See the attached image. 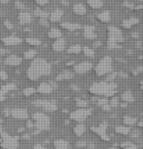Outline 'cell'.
Masks as SVG:
<instances>
[{
  "label": "cell",
  "mask_w": 143,
  "mask_h": 149,
  "mask_svg": "<svg viewBox=\"0 0 143 149\" xmlns=\"http://www.w3.org/2000/svg\"><path fill=\"white\" fill-rule=\"evenodd\" d=\"M51 73V65L43 58H35L31 63L26 74L31 81H37L40 77L48 76Z\"/></svg>",
  "instance_id": "cell-1"
},
{
  "label": "cell",
  "mask_w": 143,
  "mask_h": 149,
  "mask_svg": "<svg viewBox=\"0 0 143 149\" xmlns=\"http://www.w3.org/2000/svg\"><path fill=\"white\" fill-rule=\"evenodd\" d=\"M89 93L95 95V96H104L105 98L114 96L117 92V84L114 82L108 81H98L92 84L89 86Z\"/></svg>",
  "instance_id": "cell-2"
},
{
  "label": "cell",
  "mask_w": 143,
  "mask_h": 149,
  "mask_svg": "<svg viewBox=\"0 0 143 149\" xmlns=\"http://www.w3.org/2000/svg\"><path fill=\"white\" fill-rule=\"evenodd\" d=\"M124 41V36L121 31L117 26L108 28L107 47L109 49H115L120 47V44Z\"/></svg>",
  "instance_id": "cell-3"
},
{
  "label": "cell",
  "mask_w": 143,
  "mask_h": 149,
  "mask_svg": "<svg viewBox=\"0 0 143 149\" xmlns=\"http://www.w3.org/2000/svg\"><path fill=\"white\" fill-rule=\"evenodd\" d=\"M95 74L98 77H104L113 72V60L110 56L103 57L95 66Z\"/></svg>",
  "instance_id": "cell-4"
},
{
  "label": "cell",
  "mask_w": 143,
  "mask_h": 149,
  "mask_svg": "<svg viewBox=\"0 0 143 149\" xmlns=\"http://www.w3.org/2000/svg\"><path fill=\"white\" fill-rule=\"evenodd\" d=\"M33 121L34 127L37 130H47L50 129V119L43 113H34L33 115Z\"/></svg>",
  "instance_id": "cell-5"
},
{
  "label": "cell",
  "mask_w": 143,
  "mask_h": 149,
  "mask_svg": "<svg viewBox=\"0 0 143 149\" xmlns=\"http://www.w3.org/2000/svg\"><path fill=\"white\" fill-rule=\"evenodd\" d=\"M92 113V109L90 108H78L73 111L70 114V118L72 121H75L76 123L81 124L88 118Z\"/></svg>",
  "instance_id": "cell-6"
},
{
  "label": "cell",
  "mask_w": 143,
  "mask_h": 149,
  "mask_svg": "<svg viewBox=\"0 0 143 149\" xmlns=\"http://www.w3.org/2000/svg\"><path fill=\"white\" fill-rule=\"evenodd\" d=\"M19 137L18 136H11L6 132L1 134V147L3 149H16L19 146Z\"/></svg>",
  "instance_id": "cell-7"
},
{
  "label": "cell",
  "mask_w": 143,
  "mask_h": 149,
  "mask_svg": "<svg viewBox=\"0 0 143 149\" xmlns=\"http://www.w3.org/2000/svg\"><path fill=\"white\" fill-rule=\"evenodd\" d=\"M33 106L35 107H39V108H43V110L45 112H49V113H52V112H55L57 110V105L55 102L50 100H45V99H37L34 100L33 102Z\"/></svg>",
  "instance_id": "cell-8"
},
{
  "label": "cell",
  "mask_w": 143,
  "mask_h": 149,
  "mask_svg": "<svg viewBox=\"0 0 143 149\" xmlns=\"http://www.w3.org/2000/svg\"><path fill=\"white\" fill-rule=\"evenodd\" d=\"M92 67H93L92 63H90L89 61H83V62L78 63L76 65L74 66V73L78 74H86L89 71H91Z\"/></svg>",
  "instance_id": "cell-9"
},
{
  "label": "cell",
  "mask_w": 143,
  "mask_h": 149,
  "mask_svg": "<svg viewBox=\"0 0 143 149\" xmlns=\"http://www.w3.org/2000/svg\"><path fill=\"white\" fill-rule=\"evenodd\" d=\"M106 127H106V124H101L100 126H98V127H91V130L94 132V134L99 135L100 138H101L102 140L108 141L110 138L107 136V134H106Z\"/></svg>",
  "instance_id": "cell-10"
},
{
  "label": "cell",
  "mask_w": 143,
  "mask_h": 149,
  "mask_svg": "<svg viewBox=\"0 0 143 149\" xmlns=\"http://www.w3.org/2000/svg\"><path fill=\"white\" fill-rule=\"evenodd\" d=\"M11 116L17 120H26L28 118V113L24 108H15L11 110Z\"/></svg>",
  "instance_id": "cell-11"
},
{
  "label": "cell",
  "mask_w": 143,
  "mask_h": 149,
  "mask_svg": "<svg viewBox=\"0 0 143 149\" xmlns=\"http://www.w3.org/2000/svg\"><path fill=\"white\" fill-rule=\"evenodd\" d=\"M23 62V59L17 55H9L4 59V64L8 66H19Z\"/></svg>",
  "instance_id": "cell-12"
},
{
  "label": "cell",
  "mask_w": 143,
  "mask_h": 149,
  "mask_svg": "<svg viewBox=\"0 0 143 149\" xmlns=\"http://www.w3.org/2000/svg\"><path fill=\"white\" fill-rule=\"evenodd\" d=\"M63 15H64V12L63 10L61 9H56L54 10L53 12H51L49 14V17H48V21L51 23H60L61 20L63 18Z\"/></svg>",
  "instance_id": "cell-13"
},
{
  "label": "cell",
  "mask_w": 143,
  "mask_h": 149,
  "mask_svg": "<svg viewBox=\"0 0 143 149\" xmlns=\"http://www.w3.org/2000/svg\"><path fill=\"white\" fill-rule=\"evenodd\" d=\"M3 43L7 46H14V45H18L22 42V39L18 36H7V37H4L2 39Z\"/></svg>",
  "instance_id": "cell-14"
},
{
  "label": "cell",
  "mask_w": 143,
  "mask_h": 149,
  "mask_svg": "<svg viewBox=\"0 0 143 149\" xmlns=\"http://www.w3.org/2000/svg\"><path fill=\"white\" fill-rule=\"evenodd\" d=\"M96 19L99 21L100 23L107 24V23H110L111 20H112V15H111V13L109 11L105 10V11L98 13V14L96 15Z\"/></svg>",
  "instance_id": "cell-15"
},
{
  "label": "cell",
  "mask_w": 143,
  "mask_h": 149,
  "mask_svg": "<svg viewBox=\"0 0 143 149\" xmlns=\"http://www.w3.org/2000/svg\"><path fill=\"white\" fill-rule=\"evenodd\" d=\"M73 13L76 16H83L86 14L87 10H86V7L85 5L83 4V3H76L73 5Z\"/></svg>",
  "instance_id": "cell-16"
},
{
  "label": "cell",
  "mask_w": 143,
  "mask_h": 149,
  "mask_svg": "<svg viewBox=\"0 0 143 149\" xmlns=\"http://www.w3.org/2000/svg\"><path fill=\"white\" fill-rule=\"evenodd\" d=\"M83 36L86 39H95L97 34L95 33V28L92 26H86L83 28Z\"/></svg>",
  "instance_id": "cell-17"
},
{
  "label": "cell",
  "mask_w": 143,
  "mask_h": 149,
  "mask_svg": "<svg viewBox=\"0 0 143 149\" xmlns=\"http://www.w3.org/2000/svg\"><path fill=\"white\" fill-rule=\"evenodd\" d=\"M36 91L41 93V94H50L53 91V86L51 84H47V82H41L38 86Z\"/></svg>",
  "instance_id": "cell-18"
},
{
  "label": "cell",
  "mask_w": 143,
  "mask_h": 149,
  "mask_svg": "<svg viewBox=\"0 0 143 149\" xmlns=\"http://www.w3.org/2000/svg\"><path fill=\"white\" fill-rule=\"evenodd\" d=\"M65 47H66V41L63 37L54 40V42H53V44H52V49L56 52L63 51V50H65Z\"/></svg>",
  "instance_id": "cell-19"
},
{
  "label": "cell",
  "mask_w": 143,
  "mask_h": 149,
  "mask_svg": "<svg viewBox=\"0 0 143 149\" xmlns=\"http://www.w3.org/2000/svg\"><path fill=\"white\" fill-rule=\"evenodd\" d=\"M18 19H19V22L21 25H28L33 21V16L28 12H21Z\"/></svg>",
  "instance_id": "cell-20"
},
{
  "label": "cell",
  "mask_w": 143,
  "mask_h": 149,
  "mask_svg": "<svg viewBox=\"0 0 143 149\" xmlns=\"http://www.w3.org/2000/svg\"><path fill=\"white\" fill-rule=\"evenodd\" d=\"M61 26L69 31H76L81 29V26L78 23H72V22H64L61 24Z\"/></svg>",
  "instance_id": "cell-21"
},
{
  "label": "cell",
  "mask_w": 143,
  "mask_h": 149,
  "mask_svg": "<svg viewBox=\"0 0 143 149\" xmlns=\"http://www.w3.org/2000/svg\"><path fill=\"white\" fill-rule=\"evenodd\" d=\"M138 23H139V20L137 18H129V19L124 20V22L121 23V26H123L124 29H126V30H129L132 26H136Z\"/></svg>",
  "instance_id": "cell-22"
},
{
  "label": "cell",
  "mask_w": 143,
  "mask_h": 149,
  "mask_svg": "<svg viewBox=\"0 0 143 149\" xmlns=\"http://www.w3.org/2000/svg\"><path fill=\"white\" fill-rule=\"evenodd\" d=\"M86 4L92 10H99L104 5L102 0H86Z\"/></svg>",
  "instance_id": "cell-23"
},
{
  "label": "cell",
  "mask_w": 143,
  "mask_h": 149,
  "mask_svg": "<svg viewBox=\"0 0 143 149\" xmlns=\"http://www.w3.org/2000/svg\"><path fill=\"white\" fill-rule=\"evenodd\" d=\"M74 77V72L69 71V70H65L63 71L62 73H60L57 76V81H67V79H71Z\"/></svg>",
  "instance_id": "cell-24"
},
{
  "label": "cell",
  "mask_w": 143,
  "mask_h": 149,
  "mask_svg": "<svg viewBox=\"0 0 143 149\" xmlns=\"http://www.w3.org/2000/svg\"><path fill=\"white\" fill-rule=\"evenodd\" d=\"M47 36H48L50 39L56 40V39L62 37V31L57 28H52V29H50V31H48V34H47Z\"/></svg>",
  "instance_id": "cell-25"
},
{
  "label": "cell",
  "mask_w": 143,
  "mask_h": 149,
  "mask_svg": "<svg viewBox=\"0 0 143 149\" xmlns=\"http://www.w3.org/2000/svg\"><path fill=\"white\" fill-rule=\"evenodd\" d=\"M69 142L65 139H56L54 141L55 149H69Z\"/></svg>",
  "instance_id": "cell-26"
},
{
  "label": "cell",
  "mask_w": 143,
  "mask_h": 149,
  "mask_svg": "<svg viewBox=\"0 0 143 149\" xmlns=\"http://www.w3.org/2000/svg\"><path fill=\"white\" fill-rule=\"evenodd\" d=\"M123 123H124V126L131 127H133L134 125L137 124V119L133 118V117H131V116H124V120H123Z\"/></svg>",
  "instance_id": "cell-27"
},
{
  "label": "cell",
  "mask_w": 143,
  "mask_h": 149,
  "mask_svg": "<svg viewBox=\"0 0 143 149\" xmlns=\"http://www.w3.org/2000/svg\"><path fill=\"white\" fill-rule=\"evenodd\" d=\"M116 134H121V135H128L131 132V127H126V126H118L115 129Z\"/></svg>",
  "instance_id": "cell-28"
},
{
  "label": "cell",
  "mask_w": 143,
  "mask_h": 149,
  "mask_svg": "<svg viewBox=\"0 0 143 149\" xmlns=\"http://www.w3.org/2000/svg\"><path fill=\"white\" fill-rule=\"evenodd\" d=\"M121 101L126 103H132L134 101V97H133V94L131 92V91H124L123 94L121 95Z\"/></svg>",
  "instance_id": "cell-29"
},
{
  "label": "cell",
  "mask_w": 143,
  "mask_h": 149,
  "mask_svg": "<svg viewBox=\"0 0 143 149\" xmlns=\"http://www.w3.org/2000/svg\"><path fill=\"white\" fill-rule=\"evenodd\" d=\"M84 132H85V127L83 124H78L74 127V134H75L78 137H81Z\"/></svg>",
  "instance_id": "cell-30"
},
{
  "label": "cell",
  "mask_w": 143,
  "mask_h": 149,
  "mask_svg": "<svg viewBox=\"0 0 143 149\" xmlns=\"http://www.w3.org/2000/svg\"><path fill=\"white\" fill-rule=\"evenodd\" d=\"M81 50H83V47L81 46V45L78 44H74L70 46L68 48V53L69 54H78V53L81 52Z\"/></svg>",
  "instance_id": "cell-31"
},
{
  "label": "cell",
  "mask_w": 143,
  "mask_h": 149,
  "mask_svg": "<svg viewBox=\"0 0 143 149\" xmlns=\"http://www.w3.org/2000/svg\"><path fill=\"white\" fill-rule=\"evenodd\" d=\"M26 42L28 44L31 45V46H38V45L41 44V40L38 38H35V37H28L26 39Z\"/></svg>",
  "instance_id": "cell-32"
},
{
  "label": "cell",
  "mask_w": 143,
  "mask_h": 149,
  "mask_svg": "<svg viewBox=\"0 0 143 149\" xmlns=\"http://www.w3.org/2000/svg\"><path fill=\"white\" fill-rule=\"evenodd\" d=\"M16 89V86L14 84H8L6 86H3L1 87V89H0V92L3 93V94H6L7 92L11 91V90H14Z\"/></svg>",
  "instance_id": "cell-33"
},
{
  "label": "cell",
  "mask_w": 143,
  "mask_h": 149,
  "mask_svg": "<svg viewBox=\"0 0 143 149\" xmlns=\"http://www.w3.org/2000/svg\"><path fill=\"white\" fill-rule=\"evenodd\" d=\"M81 51L83 52V54L85 55L86 57H89V58H93L94 55H95L94 50L92 48H90V47H88V46L83 47V50H81Z\"/></svg>",
  "instance_id": "cell-34"
},
{
  "label": "cell",
  "mask_w": 143,
  "mask_h": 149,
  "mask_svg": "<svg viewBox=\"0 0 143 149\" xmlns=\"http://www.w3.org/2000/svg\"><path fill=\"white\" fill-rule=\"evenodd\" d=\"M36 55V51L34 49H30L28 51H26L24 53V58L26 60H31V59H34Z\"/></svg>",
  "instance_id": "cell-35"
},
{
  "label": "cell",
  "mask_w": 143,
  "mask_h": 149,
  "mask_svg": "<svg viewBox=\"0 0 143 149\" xmlns=\"http://www.w3.org/2000/svg\"><path fill=\"white\" fill-rule=\"evenodd\" d=\"M76 104L78 106V108H88V104H89V101L88 100H85V99H78L76 100Z\"/></svg>",
  "instance_id": "cell-36"
},
{
  "label": "cell",
  "mask_w": 143,
  "mask_h": 149,
  "mask_svg": "<svg viewBox=\"0 0 143 149\" xmlns=\"http://www.w3.org/2000/svg\"><path fill=\"white\" fill-rule=\"evenodd\" d=\"M34 16H35V17H38L39 19H48L49 14L44 11H42L40 9H37L35 12H34Z\"/></svg>",
  "instance_id": "cell-37"
},
{
  "label": "cell",
  "mask_w": 143,
  "mask_h": 149,
  "mask_svg": "<svg viewBox=\"0 0 143 149\" xmlns=\"http://www.w3.org/2000/svg\"><path fill=\"white\" fill-rule=\"evenodd\" d=\"M36 92V89L33 88V87H26L23 90V94L25 95V96H31L33 94Z\"/></svg>",
  "instance_id": "cell-38"
},
{
  "label": "cell",
  "mask_w": 143,
  "mask_h": 149,
  "mask_svg": "<svg viewBox=\"0 0 143 149\" xmlns=\"http://www.w3.org/2000/svg\"><path fill=\"white\" fill-rule=\"evenodd\" d=\"M96 103H97L98 106H101V107H103V106L109 104V100H108L107 98H105V97L104 98H100V99H97Z\"/></svg>",
  "instance_id": "cell-39"
},
{
  "label": "cell",
  "mask_w": 143,
  "mask_h": 149,
  "mask_svg": "<svg viewBox=\"0 0 143 149\" xmlns=\"http://www.w3.org/2000/svg\"><path fill=\"white\" fill-rule=\"evenodd\" d=\"M119 104H120V102H119V98L118 97H113L112 99H111L109 101V105L111 106V107H117V106H119Z\"/></svg>",
  "instance_id": "cell-40"
},
{
  "label": "cell",
  "mask_w": 143,
  "mask_h": 149,
  "mask_svg": "<svg viewBox=\"0 0 143 149\" xmlns=\"http://www.w3.org/2000/svg\"><path fill=\"white\" fill-rule=\"evenodd\" d=\"M117 77V74L115 73V72H112V73H110L109 74H107V79H106V81L108 82H113L114 79Z\"/></svg>",
  "instance_id": "cell-41"
},
{
  "label": "cell",
  "mask_w": 143,
  "mask_h": 149,
  "mask_svg": "<svg viewBox=\"0 0 143 149\" xmlns=\"http://www.w3.org/2000/svg\"><path fill=\"white\" fill-rule=\"evenodd\" d=\"M33 1L35 2V4L37 5V6L43 7V6H45L46 4H48L49 0H33Z\"/></svg>",
  "instance_id": "cell-42"
},
{
  "label": "cell",
  "mask_w": 143,
  "mask_h": 149,
  "mask_svg": "<svg viewBox=\"0 0 143 149\" xmlns=\"http://www.w3.org/2000/svg\"><path fill=\"white\" fill-rule=\"evenodd\" d=\"M15 6L17 9H25V4L23 3V2H21L20 0H17V1L15 2Z\"/></svg>",
  "instance_id": "cell-43"
},
{
  "label": "cell",
  "mask_w": 143,
  "mask_h": 149,
  "mask_svg": "<svg viewBox=\"0 0 143 149\" xmlns=\"http://www.w3.org/2000/svg\"><path fill=\"white\" fill-rule=\"evenodd\" d=\"M48 19H39V24H40L41 26H48Z\"/></svg>",
  "instance_id": "cell-44"
},
{
  "label": "cell",
  "mask_w": 143,
  "mask_h": 149,
  "mask_svg": "<svg viewBox=\"0 0 143 149\" xmlns=\"http://www.w3.org/2000/svg\"><path fill=\"white\" fill-rule=\"evenodd\" d=\"M4 25H5V26H6L7 29H9V30H12V29L14 28V25H13L11 22H9V21H5Z\"/></svg>",
  "instance_id": "cell-45"
},
{
  "label": "cell",
  "mask_w": 143,
  "mask_h": 149,
  "mask_svg": "<svg viewBox=\"0 0 143 149\" xmlns=\"http://www.w3.org/2000/svg\"><path fill=\"white\" fill-rule=\"evenodd\" d=\"M7 78H8V74H7L6 72L0 71V79H3V81H5V79H7Z\"/></svg>",
  "instance_id": "cell-46"
},
{
  "label": "cell",
  "mask_w": 143,
  "mask_h": 149,
  "mask_svg": "<svg viewBox=\"0 0 143 149\" xmlns=\"http://www.w3.org/2000/svg\"><path fill=\"white\" fill-rule=\"evenodd\" d=\"M76 146H78V148L85 147V146H86V142L85 141H78V143H76Z\"/></svg>",
  "instance_id": "cell-47"
},
{
  "label": "cell",
  "mask_w": 143,
  "mask_h": 149,
  "mask_svg": "<svg viewBox=\"0 0 143 149\" xmlns=\"http://www.w3.org/2000/svg\"><path fill=\"white\" fill-rule=\"evenodd\" d=\"M124 149H137V147L135 145L131 144V143H128V144H126V146Z\"/></svg>",
  "instance_id": "cell-48"
},
{
  "label": "cell",
  "mask_w": 143,
  "mask_h": 149,
  "mask_svg": "<svg viewBox=\"0 0 143 149\" xmlns=\"http://www.w3.org/2000/svg\"><path fill=\"white\" fill-rule=\"evenodd\" d=\"M33 149H48V148H46L45 146H43L41 144H35V145H33Z\"/></svg>",
  "instance_id": "cell-49"
},
{
  "label": "cell",
  "mask_w": 143,
  "mask_h": 149,
  "mask_svg": "<svg viewBox=\"0 0 143 149\" xmlns=\"http://www.w3.org/2000/svg\"><path fill=\"white\" fill-rule=\"evenodd\" d=\"M103 110L106 111V112H110L111 111V109H112V107L109 105V104H107V105H105V106H103Z\"/></svg>",
  "instance_id": "cell-50"
},
{
  "label": "cell",
  "mask_w": 143,
  "mask_h": 149,
  "mask_svg": "<svg viewBox=\"0 0 143 149\" xmlns=\"http://www.w3.org/2000/svg\"><path fill=\"white\" fill-rule=\"evenodd\" d=\"M8 53V50L3 49V48H0V55H5Z\"/></svg>",
  "instance_id": "cell-51"
},
{
  "label": "cell",
  "mask_w": 143,
  "mask_h": 149,
  "mask_svg": "<svg viewBox=\"0 0 143 149\" xmlns=\"http://www.w3.org/2000/svg\"><path fill=\"white\" fill-rule=\"evenodd\" d=\"M4 114H5V116L11 115V110H9V109H6V110L4 111Z\"/></svg>",
  "instance_id": "cell-52"
},
{
  "label": "cell",
  "mask_w": 143,
  "mask_h": 149,
  "mask_svg": "<svg viewBox=\"0 0 143 149\" xmlns=\"http://www.w3.org/2000/svg\"><path fill=\"white\" fill-rule=\"evenodd\" d=\"M34 127V124L33 122H28V127Z\"/></svg>",
  "instance_id": "cell-53"
},
{
  "label": "cell",
  "mask_w": 143,
  "mask_h": 149,
  "mask_svg": "<svg viewBox=\"0 0 143 149\" xmlns=\"http://www.w3.org/2000/svg\"><path fill=\"white\" fill-rule=\"evenodd\" d=\"M9 2V0H0V3H2V4H6Z\"/></svg>",
  "instance_id": "cell-54"
},
{
  "label": "cell",
  "mask_w": 143,
  "mask_h": 149,
  "mask_svg": "<svg viewBox=\"0 0 143 149\" xmlns=\"http://www.w3.org/2000/svg\"><path fill=\"white\" fill-rule=\"evenodd\" d=\"M137 125H138V127H142V129H143V121L139 122V123L137 124Z\"/></svg>",
  "instance_id": "cell-55"
},
{
  "label": "cell",
  "mask_w": 143,
  "mask_h": 149,
  "mask_svg": "<svg viewBox=\"0 0 143 149\" xmlns=\"http://www.w3.org/2000/svg\"><path fill=\"white\" fill-rule=\"evenodd\" d=\"M100 45H101V43H100L99 41H97V42H95V43H94V46L95 47H96V46L98 47V46H100Z\"/></svg>",
  "instance_id": "cell-56"
},
{
  "label": "cell",
  "mask_w": 143,
  "mask_h": 149,
  "mask_svg": "<svg viewBox=\"0 0 143 149\" xmlns=\"http://www.w3.org/2000/svg\"><path fill=\"white\" fill-rule=\"evenodd\" d=\"M1 124H2V120L0 119V130H2V129H1Z\"/></svg>",
  "instance_id": "cell-57"
},
{
  "label": "cell",
  "mask_w": 143,
  "mask_h": 149,
  "mask_svg": "<svg viewBox=\"0 0 143 149\" xmlns=\"http://www.w3.org/2000/svg\"><path fill=\"white\" fill-rule=\"evenodd\" d=\"M1 134H2V130H0V135H1Z\"/></svg>",
  "instance_id": "cell-58"
},
{
  "label": "cell",
  "mask_w": 143,
  "mask_h": 149,
  "mask_svg": "<svg viewBox=\"0 0 143 149\" xmlns=\"http://www.w3.org/2000/svg\"><path fill=\"white\" fill-rule=\"evenodd\" d=\"M1 61H2V60H1V58H0V63H1Z\"/></svg>",
  "instance_id": "cell-59"
},
{
  "label": "cell",
  "mask_w": 143,
  "mask_h": 149,
  "mask_svg": "<svg viewBox=\"0 0 143 149\" xmlns=\"http://www.w3.org/2000/svg\"><path fill=\"white\" fill-rule=\"evenodd\" d=\"M0 15H1V10H0Z\"/></svg>",
  "instance_id": "cell-60"
},
{
  "label": "cell",
  "mask_w": 143,
  "mask_h": 149,
  "mask_svg": "<svg viewBox=\"0 0 143 149\" xmlns=\"http://www.w3.org/2000/svg\"><path fill=\"white\" fill-rule=\"evenodd\" d=\"M59 1H64V0H59Z\"/></svg>",
  "instance_id": "cell-61"
}]
</instances>
